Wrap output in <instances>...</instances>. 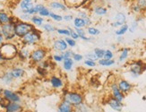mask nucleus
I'll return each mask as SVG.
<instances>
[{"mask_svg":"<svg viewBox=\"0 0 146 112\" xmlns=\"http://www.w3.org/2000/svg\"><path fill=\"white\" fill-rule=\"evenodd\" d=\"M34 28L35 26L31 22H23L19 20L15 24V33L16 36V39L21 40L23 37L29 33Z\"/></svg>","mask_w":146,"mask_h":112,"instance_id":"423d86ee","label":"nucleus"},{"mask_svg":"<svg viewBox=\"0 0 146 112\" xmlns=\"http://www.w3.org/2000/svg\"><path fill=\"white\" fill-rule=\"evenodd\" d=\"M67 27H68L69 30H70V37H71V38L74 39V40H80V39H79V35L77 34V32H75V30L73 29V28H71V27H69V26H67Z\"/></svg>","mask_w":146,"mask_h":112,"instance_id":"864d4df0","label":"nucleus"},{"mask_svg":"<svg viewBox=\"0 0 146 112\" xmlns=\"http://www.w3.org/2000/svg\"><path fill=\"white\" fill-rule=\"evenodd\" d=\"M110 96L113 97L114 99H116L117 101L123 102L125 99V95L119 90L118 86L116 82L110 83Z\"/></svg>","mask_w":146,"mask_h":112,"instance_id":"f8f14e48","label":"nucleus"},{"mask_svg":"<svg viewBox=\"0 0 146 112\" xmlns=\"http://www.w3.org/2000/svg\"><path fill=\"white\" fill-rule=\"evenodd\" d=\"M45 18H43L41 16H40L39 15H33L31 17V20L30 22L33 24V25L36 27V28H39L40 29L41 26L44 24V23H45Z\"/></svg>","mask_w":146,"mask_h":112,"instance_id":"5701e85b","label":"nucleus"},{"mask_svg":"<svg viewBox=\"0 0 146 112\" xmlns=\"http://www.w3.org/2000/svg\"><path fill=\"white\" fill-rule=\"evenodd\" d=\"M49 56V51L46 47L43 46H37L31 49L29 62L33 66L39 65L40 62L48 58Z\"/></svg>","mask_w":146,"mask_h":112,"instance_id":"7ed1b4c3","label":"nucleus"},{"mask_svg":"<svg viewBox=\"0 0 146 112\" xmlns=\"http://www.w3.org/2000/svg\"><path fill=\"white\" fill-rule=\"evenodd\" d=\"M31 49L30 48V47L27 46H23L21 45V47H19L18 49V53H17V59L20 62H26L29 61L30 59V55H31Z\"/></svg>","mask_w":146,"mask_h":112,"instance_id":"f3484780","label":"nucleus"},{"mask_svg":"<svg viewBox=\"0 0 146 112\" xmlns=\"http://www.w3.org/2000/svg\"><path fill=\"white\" fill-rule=\"evenodd\" d=\"M143 101H146V96H143Z\"/></svg>","mask_w":146,"mask_h":112,"instance_id":"338daca9","label":"nucleus"},{"mask_svg":"<svg viewBox=\"0 0 146 112\" xmlns=\"http://www.w3.org/2000/svg\"><path fill=\"white\" fill-rule=\"evenodd\" d=\"M77 16H78V17H80V18H82V19H85V18L89 17L90 15H89V14H88V13H86L85 11L79 10V11L77 12Z\"/></svg>","mask_w":146,"mask_h":112,"instance_id":"4d7b16f0","label":"nucleus"},{"mask_svg":"<svg viewBox=\"0 0 146 112\" xmlns=\"http://www.w3.org/2000/svg\"><path fill=\"white\" fill-rule=\"evenodd\" d=\"M6 110L7 112H23L24 107L22 103L6 101Z\"/></svg>","mask_w":146,"mask_h":112,"instance_id":"aec40b11","label":"nucleus"},{"mask_svg":"<svg viewBox=\"0 0 146 112\" xmlns=\"http://www.w3.org/2000/svg\"><path fill=\"white\" fill-rule=\"evenodd\" d=\"M74 112H97V111L90 104L84 102L81 105L74 107Z\"/></svg>","mask_w":146,"mask_h":112,"instance_id":"4be33fe9","label":"nucleus"},{"mask_svg":"<svg viewBox=\"0 0 146 112\" xmlns=\"http://www.w3.org/2000/svg\"><path fill=\"white\" fill-rule=\"evenodd\" d=\"M73 60L74 62H77V63H79V62H82L84 61V56L82 54H80V53H77V52H74L73 57H72Z\"/></svg>","mask_w":146,"mask_h":112,"instance_id":"49530a36","label":"nucleus"},{"mask_svg":"<svg viewBox=\"0 0 146 112\" xmlns=\"http://www.w3.org/2000/svg\"><path fill=\"white\" fill-rule=\"evenodd\" d=\"M42 30L39 28H34L33 30H31L29 33H27L24 37L20 40L21 45L27 46V47H37L40 46L42 41Z\"/></svg>","mask_w":146,"mask_h":112,"instance_id":"f257e3e1","label":"nucleus"},{"mask_svg":"<svg viewBox=\"0 0 146 112\" xmlns=\"http://www.w3.org/2000/svg\"><path fill=\"white\" fill-rule=\"evenodd\" d=\"M41 30H42V32L50 34V33H54L56 32V28L53 23L49 22H45L43 25L41 26Z\"/></svg>","mask_w":146,"mask_h":112,"instance_id":"bb28decb","label":"nucleus"},{"mask_svg":"<svg viewBox=\"0 0 146 112\" xmlns=\"http://www.w3.org/2000/svg\"><path fill=\"white\" fill-rule=\"evenodd\" d=\"M49 19L52 20L53 22L55 23H61L63 22V15L58 14V13H56V12H53L51 11L49 14Z\"/></svg>","mask_w":146,"mask_h":112,"instance_id":"e433bc0d","label":"nucleus"},{"mask_svg":"<svg viewBox=\"0 0 146 112\" xmlns=\"http://www.w3.org/2000/svg\"><path fill=\"white\" fill-rule=\"evenodd\" d=\"M75 32H77V34L79 35V39L84 40V41H91L92 40V38L90 36H88L86 34V32L84 29H74Z\"/></svg>","mask_w":146,"mask_h":112,"instance_id":"f704fd0d","label":"nucleus"},{"mask_svg":"<svg viewBox=\"0 0 146 112\" xmlns=\"http://www.w3.org/2000/svg\"><path fill=\"white\" fill-rule=\"evenodd\" d=\"M146 71V63L142 59L133 60L128 64V73L134 79L138 78Z\"/></svg>","mask_w":146,"mask_h":112,"instance_id":"39448f33","label":"nucleus"},{"mask_svg":"<svg viewBox=\"0 0 146 112\" xmlns=\"http://www.w3.org/2000/svg\"><path fill=\"white\" fill-rule=\"evenodd\" d=\"M116 48H117V46H116L115 44H112V45H111V48H112V49H116Z\"/></svg>","mask_w":146,"mask_h":112,"instance_id":"0e129e2a","label":"nucleus"},{"mask_svg":"<svg viewBox=\"0 0 146 112\" xmlns=\"http://www.w3.org/2000/svg\"><path fill=\"white\" fill-rule=\"evenodd\" d=\"M2 97L7 102H17V103L23 102L22 96L19 94V92L14 90H11L9 88H4Z\"/></svg>","mask_w":146,"mask_h":112,"instance_id":"1a4fd4ad","label":"nucleus"},{"mask_svg":"<svg viewBox=\"0 0 146 112\" xmlns=\"http://www.w3.org/2000/svg\"><path fill=\"white\" fill-rule=\"evenodd\" d=\"M48 84L51 89L55 91H62L64 88H66L65 80L63 79L62 76L56 74H52L48 76Z\"/></svg>","mask_w":146,"mask_h":112,"instance_id":"6e6552de","label":"nucleus"},{"mask_svg":"<svg viewBox=\"0 0 146 112\" xmlns=\"http://www.w3.org/2000/svg\"><path fill=\"white\" fill-rule=\"evenodd\" d=\"M1 33L5 39V41L13 42L16 40V36L15 33V24L11 23L2 24L1 25Z\"/></svg>","mask_w":146,"mask_h":112,"instance_id":"0eeeda50","label":"nucleus"},{"mask_svg":"<svg viewBox=\"0 0 146 112\" xmlns=\"http://www.w3.org/2000/svg\"><path fill=\"white\" fill-rule=\"evenodd\" d=\"M130 50L131 49L127 47L122 48L120 49V53H119L118 58H117L118 63H124L125 61L127 60V58L129 57V54H130Z\"/></svg>","mask_w":146,"mask_h":112,"instance_id":"393cba45","label":"nucleus"},{"mask_svg":"<svg viewBox=\"0 0 146 112\" xmlns=\"http://www.w3.org/2000/svg\"><path fill=\"white\" fill-rule=\"evenodd\" d=\"M50 12H51V11H50V9L46 5V7H44L42 10H40V12L38 15H39L40 16H41V17H43V18H48Z\"/></svg>","mask_w":146,"mask_h":112,"instance_id":"37998d69","label":"nucleus"},{"mask_svg":"<svg viewBox=\"0 0 146 112\" xmlns=\"http://www.w3.org/2000/svg\"><path fill=\"white\" fill-rule=\"evenodd\" d=\"M38 3L37 0H20L18 2V10L20 13L28 14L29 11L34 7V5Z\"/></svg>","mask_w":146,"mask_h":112,"instance_id":"ddd939ff","label":"nucleus"},{"mask_svg":"<svg viewBox=\"0 0 146 112\" xmlns=\"http://www.w3.org/2000/svg\"><path fill=\"white\" fill-rule=\"evenodd\" d=\"M117 42H118V43L123 42V40H124L123 36H118V37H117Z\"/></svg>","mask_w":146,"mask_h":112,"instance_id":"052dcab7","label":"nucleus"},{"mask_svg":"<svg viewBox=\"0 0 146 112\" xmlns=\"http://www.w3.org/2000/svg\"><path fill=\"white\" fill-rule=\"evenodd\" d=\"M11 15L5 10H0V25L8 23L10 22Z\"/></svg>","mask_w":146,"mask_h":112,"instance_id":"72a5a7b5","label":"nucleus"},{"mask_svg":"<svg viewBox=\"0 0 146 112\" xmlns=\"http://www.w3.org/2000/svg\"><path fill=\"white\" fill-rule=\"evenodd\" d=\"M3 90L4 88H2L1 86H0V96H2V93H3Z\"/></svg>","mask_w":146,"mask_h":112,"instance_id":"e2e57ef3","label":"nucleus"},{"mask_svg":"<svg viewBox=\"0 0 146 112\" xmlns=\"http://www.w3.org/2000/svg\"><path fill=\"white\" fill-rule=\"evenodd\" d=\"M20 21L23 22H30L31 15H28V14H23V13H19V15L16 16Z\"/></svg>","mask_w":146,"mask_h":112,"instance_id":"c03bdc74","label":"nucleus"},{"mask_svg":"<svg viewBox=\"0 0 146 112\" xmlns=\"http://www.w3.org/2000/svg\"><path fill=\"white\" fill-rule=\"evenodd\" d=\"M114 52L111 50V49H105V52H104V59H114Z\"/></svg>","mask_w":146,"mask_h":112,"instance_id":"09e8293b","label":"nucleus"},{"mask_svg":"<svg viewBox=\"0 0 146 112\" xmlns=\"http://www.w3.org/2000/svg\"><path fill=\"white\" fill-rule=\"evenodd\" d=\"M0 112H7V110H6V101H5L0 103Z\"/></svg>","mask_w":146,"mask_h":112,"instance_id":"13d9d810","label":"nucleus"},{"mask_svg":"<svg viewBox=\"0 0 146 112\" xmlns=\"http://www.w3.org/2000/svg\"><path fill=\"white\" fill-rule=\"evenodd\" d=\"M66 44L68 46V48H74L76 47V40H74V39H72L71 37H66V38H64Z\"/></svg>","mask_w":146,"mask_h":112,"instance_id":"a18cd8bd","label":"nucleus"},{"mask_svg":"<svg viewBox=\"0 0 146 112\" xmlns=\"http://www.w3.org/2000/svg\"><path fill=\"white\" fill-rule=\"evenodd\" d=\"M84 58H85V59L92 60V61H96V62L99 60V58H97V56L93 53V51H92V52H89V53L85 54V55H84Z\"/></svg>","mask_w":146,"mask_h":112,"instance_id":"8fccbe9b","label":"nucleus"},{"mask_svg":"<svg viewBox=\"0 0 146 112\" xmlns=\"http://www.w3.org/2000/svg\"><path fill=\"white\" fill-rule=\"evenodd\" d=\"M72 22H73L74 29H84V28H86L84 20L78 17V16H75Z\"/></svg>","mask_w":146,"mask_h":112,"instance_id":"7c9ffc66","label":"nucleus"},{"mask_svg":"<svg viewBox=\"0 0 146 112\" xmlns=\"http://www.w3.org/2000/svg\"><path fill=\"white\" fill-rule=\"evenodd\" d=\"M48 8L50 9V11H59V12H66L68 10V7H66V5L62 2L59 1V0H50L48 4Z\"/></svg>","mask_w":146,"mask_h":112,"instance_id":"2eb2a0df","label":"nucleus"},{"mask_svg":"<svg viewBox=\"0 0 146 112\" xmlns=\"http://www.w3.org/2000/svg\"><path fill=\"white\" fill-rule=\"evenodd\" d=\"M5 101V99H4V98L2 97V96H0V103H1V102H3Z\"/></svg>","mask_w":146,"mask_h":112,"instance_id":"69168bd1","label":"nucleus"},{"mask_svg":"<svg viewBox=\"0 0 146 112\" xmlns=\"http://www.w3.org/2000/svg\"><path fill=\"white\" fill-rule=\"evenodd\" d=\"M19 47L15 42H7L5 41L4 44L0 47V54L2 55L5 61H12L17 58Z\"/></svg>","mask_w":146,"mask_h":112,"instance_id":"20e7f679","label":"nucleus"},{"mask_svg":"<svg viewBox=\"0 0 146 112\" xmlns=\"http://www.w3.org/2000/svg\"><path fill=\"white\" fill-rule=\"evenodd\" d=\"M87 0H64L67 7H77L84 5Z\"/></svg>","mask_w":146,"mask_h":112,"instance_id":"c756f323","label":"nucleus"},{"mask_svg":"<svg viewBox=\"0 0 146 112\" xmlns=\"http://www.w3.org/2000/svg\"><path fill=\"white\" fill-rule=\"evenodd\" d=\"M5 39H4V37H3V35H2V33L0 32V47H1L4 43H5Z\"/></svg>","mask_w":146,"mask_h":112,"instance_id":"bf43d9fd","label":"nucleus"},{"mask_svg":"<svg viewBox=\"0 0 146 112\" xmlns=\"http://www.w3.org/2000/svg\"><path fill=\"white\" fill-rule=\"evenodd\" d=\"M61 101H64L67 103H69L73 107L79 106L82 103L85 102V97L82 93L76 91H69L64 88L62 90V96Z\"/></svg>","mask_w":146,"mask_h":112,"instance_id":"f03ea898","label":"nucleus"},{"mask_svg":"<svg viewBox=\"0 0 146 112\" xmlns=\"http://www.w3.org/2000/svg\"><path fill=\"white\" fill-rule=\"evenodd\" d=\"M56 112H74V108L69 103L60 101L59 103L56 105Z\"/></svg>","mask_w":146,"mask_h":112,"instance_id":"412c9836","label":"nucleus"},{"mask_svg":"<svg viewBox=\"0 0 146 112\" xmlns=\"http://www.w3.org/2000/svg\"><path fill=\"white\" fill-rule=\"evenodd\" d=\"M36 72L40 77H48L49 74V72L48 70L44 69V68H42L39 66H36Z\"/></svg>","mask_w":146,"mask_h":112,"instance_id":"ea45409f","label":"nucleus"},{"mask_svg":"<svg viewBox=\"0 0 146 112\" xmlns=\"http://www.w3.org/2000/svg\"><path fill=\"white\" fill-rule=\"evenodd\" d=\"M135 3L140 7L143 11L146 10V0H136Z\"/></svg>","mask_w":146,"mask_h":112,"instance_id":"6e6d98bb","label":"nucleus"},{"mask_svg":"<svg viewBox=\"0 0 146 112\" xmlns=\"http://www.w3.org/2000/svg\"><path fill=\"white\" fill-rule=\"evenodd\" d=\"M75 62L73 60V58H67L62 62V69L65 72H72L74 67Z\"/></svg>","mask_w":146,"mask_h":112,"instance_id":"a878e982","label":"nucleus"},{"mask_svg":"<svg viewBox=\"0 0 146 112\" xmlns=\"http://www.w3.org/2000/svg\"><path fill=\"white\" fill-rule=\"evenodd\" d=\"M104 52H105V49L101 48H95L93 49V53L97 56V58L99 59L103 58V57H104Z\"/></svg>","mask_w":146,"mask_h":112,"instance_id":"a19ab883","label":"nucleus"},{"mask_svg":"<svg viewBox=\"0 0 146 112\" xmlns=\"http://www.w3.org/2000/svg\"><path fill=\"white\" fill-rule=\"evenodd\" d=\"M84 65L89 68H94L97 66V62L96 61H92V60H89V59H84Z\"/></svg>","mask_w":146,"mask_h":112,"instance_id":"de8ad7c7","label":"nucleus"},{"mask_svg":"<svg viewBox=\"0 0 146 112\" xmlns=\"http://www.w3.org/2000/svg\"><path fill=\"white\" fill-rule=\"evenodd\" d=\"M12 76L14 77V79L15 81L18 80H22L23 79L25 76H26V70L25 68L21 66H12L9 69Z\"/></svg>","mask_w":146,"mask_h":112,"instance_id":"4468645a","label":"nucleus"},{"mask_svg":"<svg viewBox=\"0 0 146 112\" xmlns=\"http://www.w3.org/2000/svg\"><path fill=\"white\" fill-rule=\"evenodd\" d=\"M31 112H37V111H31Z\"/></svg>","mask_w":146,"mask_h":112,"instance_id":"774afa93","label":"nucleus"},{"mask_svg":"<svg viewBox=\"0 0 146 112\" xmlns=\"http://www.w3.org/2000/svg\"><path fill=\"white\" fill-rule=\"evenodd\" d=\"M54 63H55V62H53L52 60L47 58L45 60H43L42 62H40V63L39 65H37V66H39L44 68V69H46V70H48L49 72V71H51L52 69H54Z\"/></svg>","mask_w":146,"mask_h":112,"instance_id":"c85d7f7f","label":"nucleus"},{"mask_svg":"<svg viewBox=\"0 0 146 112\" xmlns=\"http://www.w3.org/2000/svg\"><path fill=\"white\" fill-rule=\"evenodd\" d=\"M0 81L4 85L6 86H10L15 82V80L12 76L9 70H5L2 73V74L0 76Z\"/></svg>","mask_w":146,"mask_h":112,"instance_id":"6ab92c4d","label":"nucleus"},{"mask_svg":"<svg viewBox=\"0 0 146 112\" xmlns=\"http://www.w3.org/2000/svg\"><path fill=\"white\" fill-rule=\"evenodd\" d=\"M86 34L88 36L92 37V38H93V37H96V36H99L100 34V30L98 29L97 27L95 26H89V27H86Z\"/></svg>","mask_w":146,"mask_h":112,"instance_id":"2f4dec72","label":"nucleus"},{"mask_svg":"<svg viewBox=\"0 0 146 112\" xmlns=\"http://www.w3.org/2000/svg\"><path fill=\"white\" fill-rule=\"evenodd\" d=\"M131 10H132V12L133 13H135V14H136V15H140L142 12H143V10L140 8V7L136 4V3H134L132 5V7H131Z\"/></svg>","mask_w":146,"mask_h":112,"instance_id":"3c124183","label":"nucleus"},{"mask_svg":"<svg viewBox=\"0 0 146 112\" xmlns=\"http://www.w3.org/2000/svg\"><path fill=\"white\" fill-rule=\"evenodd\" d=\"M138 24H139V23H137L135 20L134 22H132V23L129 25L128 32H131V33L135 32V30H137V28H138Z\"/></svg>","mask_w":146,"mask_h":112,"instance_id":"603ef678","label":"nucleus"},{"mask_svg":"<svg viewBox=\"0 0 146 112\" xmlns=\"http://www.w3.org/2000/svg\"><path fill=\"white\" fill-rule=\"evenodd\" d=\"M5 59L3 58V57H2V55L1 54H0V65H2L3 63H5Z\"/></svg>","mask_w":146,"mask_h":112,"instance_id":"680f3d73","label":"nucleus"},{"mask_svg":"<svg viewBox=\"0 0 146 112\" xmlns=\"http://www.w3.org/2000/svg\"><path fill=\"white\" fill-rule=\"evenodd\" d=\"M50 58H51V60L53 62H55V63H58V64H62V62L64 61L61 54L60 53H56V52H54L53 54L50 55Z\"/></svg>","mask_w":146,"mask_h":112,"instance_id":"58836bf2","label":"nucleus"},{"mask_svg":"<svg viewBox=\"0 0 146 112\" xmlns=\"http://www.w3.org/2000/svg\"><path fill=\"white\" fill-rule=\"evenodd\" d=\"M74 16L72 14H66L63 15V21L69 23V22H72L74 20Z\"/></svg>","mask_w":146,"mask_h":112,"instance_id":"5fc2aeb1","label":"nucleus"},{"mask_svg":"<svg viewBox=\"0 0 146 112\" xmlns=\"http://www.w3.org/2000/svg\"><path fill=\"white\" fill-rule=\"evenodd\" d=\"M92 13L97 17H103L108 15V8L103 5H96L92 9Z\"/></svg>","mask_w":146,"mask_h":112,"instance_id":"b1692460","label":"nucleus"},{"mask_svg":"<svg viewBox=\"0 0 146 112\" xmlns=\"http://www.w3.org/2000/svg\"><path fill=\"white\" fill-rule=\"evenodd\" d=\"M128 28H129V25L127 23L124 24V25L120 26L119 28H117L116 30H115V34L117 37L118 36H124L126 32H128Z\"/></svg>","mask_w":146,"mask_h":112,"instance_id":"c9c22d12","label":"nucleus"},{"mask_svg":"<svg viewBox=\"0 0 146 112\" xmlns=\"http://www.w3.org/2000/svg\"><path fill=\"white\" fill-rule=\"evenodd\" d=\"M126 23V15L122 13V12H118L114 17V21L111 23V26L114 28H119L120 26L124 25Z\"/></svg>","mask_w":146,"mask_h":112,"instance_id":"a211bd4d","label":"nucleus"},{"mask_svg":"<svg viewBox=\"0 0 146 112\" xmlns=\"http://www.w3.org/2000/svg\"><path fill=\"white\" fill-rule=\"evenodd\" d=\"M117 84L118 86L119 90L121 91L125 95L128 94V93H130L133 89H134V84H133L132 83H130L128 80H126L125 78H119L117 79Z\"/></svg>","mask_w":146,"mask_h":112,"instance_id":"9b49d317","label":"nucleus"},{"mask_svg":"<svg viewBox=\"0 0 146 112\" xmlns=\"http://www.w3.org/2000/svg\"><path fill=\"white\" fill-rule=\"evenodd\" d=\"M116 60L115 59H104V58H101L99 59L97 61V65H99L100 66H102V67H110L116 65Z\"/></svg>","mask_w":146,"mask_h":112,"instance_id":"cd10ccee","label":"nucleus"},{"mask_svg":"<svg viewBox=\"0 0 146 112\" xmlns=\"http://www.w3.org/2000/svg\"><path fill=\"white\" fill-rule=\"evenodd\" d=\"M51 48L54 52L56 53H62L68 49V46L64 38H56L52 41Z\"/></svg>","mask_w":146,"mask_h":112,"instance_id":"9d476101","label":"nucleus"},{"mask_svg":"<svg viewBox=\"0 0 146 112\" xmlns=\"http://www.w3.org/2000/svg\"><path fill=\"white\" fill-rule=\"evenodd\" d=\"M56 34H58L59 36H62V38L64 37H70V30H69L68 27L66 28H56Z\"/></svg>","mask_w":146,"mask_h":112,"instance_id":"4c0bfd02","label":"nucleus"},{"mask_svg":"<svg viewBox=\"0 0 146 112\" xmlns=\"http://www.w3.org/2000/svg\"><path fill=\"white\" fill-rule=\"evenodd\" d=\"M74 53V52L72 50L71 48H68V49H66V51L62 52V53H60V54H61V56H62L63 59L65 60V59H67V58H72Z\"/></svg>","mask_w":146,"mask_h":112,"instance_id":"79ce46f5","label":"nucleus"},{"mask_svg":"<svg viewBox=\"0 0 146 112\" xmlns=\"http://www.w3.org/2000/svg\"><path fill=\"white\" fill-rule=\"evenodd\" d=\"M106 104L110 109H112L115 112H122L123 109H124V106H125L123 102H120V101H117L116 99H114L111 96L109 99H107Z\"/></svg>","mask_w":146,"mask_h":112,"instance_id":"dca6fc26","label":"nucleus"},{"mask_svg":"<svg viewBox=\"0 0 146 112\" xmlns=\"http://www.w3.org/2000/svg\"><path fill=\"white\" fill-rule=\"evenodd\" d=\"M46 7V5H44V4H42V3H36L35 5H34V7L31 8L30 11H29V13H28V15H38L40 12V10H42L44 7Z\"/></svg>","mask_w":146,"mask_h":112,"instance_id":"473e14b6","label":"nucleus"}]
</instances>
